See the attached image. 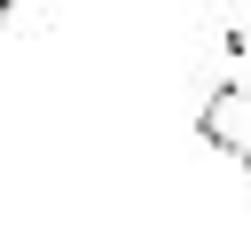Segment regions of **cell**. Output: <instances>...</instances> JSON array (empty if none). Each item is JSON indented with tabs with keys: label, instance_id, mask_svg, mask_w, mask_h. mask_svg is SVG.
<instances>
[{
	"label": "cell",
	"instance_id": "cell-1",
	"mask_svg": "<svg viewBox=\"0 0 251 251\" xmlns=\"http://www.w3.org/2000/svg\"><path fill=\"white\" fill-rule=\"evenodd\" d=\"M196 133H204L220 157H235V165L251 173V71L204 94V110H196Z\"/></svg>",
	"mask_w": 251,
	"mask_h": 251
},
{
	"label": "cell",
	"instance_id": "cell-2",
	"mask_svg": "<svg viewBox=\"0 0 251 251\" xmlns=\"http://www.w3.org/2000/svg\"><path fill=\"white\" fill-rule=\"evenodd\" d=\"M8 8H16V0H0V24H8Z\"/></svg>",
	"mask_w": 251,
	"mask_h": 251
}]
</instances>
